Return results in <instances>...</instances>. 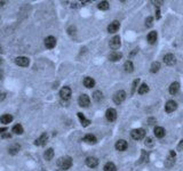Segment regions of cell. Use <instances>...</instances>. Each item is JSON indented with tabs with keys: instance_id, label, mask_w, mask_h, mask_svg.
Masks as SVG:
<instances>
[{
	"instance_id": "obj_33",
	"label": "cell",
	"mask_w": 183,
	"mask_h": 171,
	"mask_svg": "<svg viewBox=\"0 0 183 171\" xmlns=\"http://www.w3.org/2000/svg\"><path fill=\"white\" fill-rule=\"evenodd\" d=\"M159 69H160V64H159L158 62L152 63V65H151V72H152V73H157V72L159 71Z\"/></svg>"
},
{
	"instance_id": "obj_17",
	"label": "cell",
	"mask_w": 183,
	"mask_h": 171,
	"mask_svg": "<svg viewBox=\"0 0 183 171\" xmlns=\"http://www.w3.org/2000/svg\"><path fill=\"white\" fill-rule=\"evenodd\" d=\"M121 57H122V55H121V53H119V51H112V53L109 55V59H110L111 62H117V61L121 59Z\"/></svg>"
},
{
	"instance_id": "obj_28",
	"label": "cell",
	"mask_w": 183,
	"mask_h": 171,
	"mask_svg": "<svg viewBox=\"0 0 183 171\" xmlns=\"http://www.w3.org/2000/svg\"><path fill=\"white\" fill-rule=\"evenodd\" d=\"M84 142L89 143V144H95L96 143V137L94 135H86L84 137Z\"/></svg>"
},
{
	"instance_id": "obj_9",
	"label": "cell",
	"mask_w": 183,
	"mask_h": 171,
	"mask_svg": "<svg viewBox=\"0 0 183 171\" xmlns=\"http://www.w3.org/2000/svg\"><path fill=\"white\" fill-rule=\"evenodd\" d=\"M47 140H48V135H47L46 132H44L38 139H36L34 145H36V146H44V145L47 143Z\"/></svg>"
},
{
	"instance_id": "obj_6",
	"label": "cell",
	"mask_w": 183,
	"mask_h": 171,
	"mask_svg": "<svg viewBox=\"0 0 183 171\" xmlns=\"http://www.w3.org/2000/svg\"><path fill=\"white\" fill-rule=\"evenodd\" d=\"M78 103H79V105L81 107H88L89 104H91V100H89V97L87 95L83 94V95H80V97L78 99Z\"/></svg>"
},
{
	"instance_id": "obj_37",
	"label": "cell",
	"mask_w": 183,
	"mask_h": 171,
	"mask_svg": "<svg viewBox=\"0 0 183 171\" xmlns=\"http://www.w3.org/2000/svg\"><path fill=\"white\" fill-rule=\"evenodd\" d=\"M6 98V94L3 91H0V102H2Z\"/></svg>"
},
{
	"instance_id": "obj_19",
	"label": "cell",
	"mask_w": 183,
	"mask_h": 171,
	"mask_svg": "<svg viewBox=\"0 0 183 171\" xmlns=\"http://www.w3.org/2000/svg\"><path fill=\"white\" fill-rule=\"evenodd\" d=\"M147 39H148V42H149V43L153 45V43L157 41V32H156V31H151V32L148 34Z\"/></svg>"
},
{
	"instance_id": "obj_3",
	"label": "cell",
	"mask_w": 183,
	"mask_h": 171,
	"mask_svg": "<svg viewBox=\"0 0 183 171\" xmlns=\"http://www.w3.org/2000/svg\"><path fill=\"white\" fill-rule=\"evenodd\" d=\"M15 64L18 65V66H22V67H28L29 64H30V59L28 57H24V56H20V57H16L15 58Z\"/></svg>"
},
{
	"instance_id": "obj_10",
	"label": "cell",
	"mask_w": 183,
	"mask_h": 171,
	"mask_svg": "<svg viewBox=\"0 0 183 171\" xmlns=\"http://www.w3.org/2000/svg\"><path fill=\"white\" fill-rule=\"evenodd\" d=\"M164 62H165V64L172 66V65H174L176 63V58H175V56L173 54H167L164 57Z\"/></svg>"
},
{
	"instance_id": "obj_35",
	"label": "cell",
	"mask_w": 183,
	"mask_h": 171,
	"mask_svg": "<svg viewBox=\"0 0 183 171\" xmlns=\"http://www.w3.org/2000/svg\"><path fill=\"white\" fill-rule=\"evenodd\" d=\"M144 144H145L147 146H152V145H153V140H152V138H150V137H149V138H147V139H145V142H144Z\"/></svg>"
},
{
	"instance_id": "obj_25",
	"label": "cell",
	"mask_w": 183,
	"mask_h": 171,
	"mask_svg": "<svg viewBox=\"0 0 183 171\" xmlns=\"http://www.w3.org/2000/svg\"><path fill=\"white\" fill-rule=\"evenodd\" d=\"M11 131H13L14 134H16V135H22V134L24 132V130H23V127H22L20 123H18V124H15V126L13 127Z\"/></svg>"
},
{
	"instance_id": "obj_24",
	"label": "cell",
	"mask_w": 183,
	"mask_h": 171,
	"mask_svg": "<svg viewBox=\"0 0 183 171\" xmlns=\"http://www.w3.org/2000/svg\"><path fill=\"white\" fill-rule=\"evenodd\" d=\"M44 158H45V160H47V161H50V160L54 158V150H53V148H48V150L45 152V154H44Z\"/></svg>"
},
{
	"instance_id": "obj_27",
	"label": "cell",
	"mask_w": 183,
	"mask_h": 171,
	"mask_svg": "<svg viewBox=\"0 0 183 171\" xmlns=\"http://www.w3.org/2000/svg\"><path fill=\"white\" fill-rule=\"evenodd\" d=\"M124 69H125L126 72L131 73V72H133V70H134V65H133V63H132L131 61H127V62L125 63V65H124Z\"/></svg>"
},
{
	"instance_id": "obj_14",
	"label": "cell",
	"mask_w": 183,
	"mask_h": 171,
	"mask_svg": "<svg viewBox=\"0 0 183 171\" xmlns=\"http://www.w3.org/2000/svg\"><path fill=\"white\" fill-rule=\"evenodd\" d=\"M119 27H120L119 22H118V21H113V22L108 26V31H109V33H114V32H117V31L119 30Z\"/></svg>"
},
{
	"instance_id": "obj_34",
	"label": "cell",
	"mask_w": 183,
	"mask_h": 171,
	"mask_svg": "<svg viewBox=\"0 0 183 171\" xmlns=\"http://www.w3.org/2000/svg\"><path fill=\"white\" fill-rule=\"evenodd\" d=\"M152 22H153V18L151 17V16H149V17H147V19H145V26H152Z\"/></svg>"
},
{
	"instance_id": "obj_31",
	"label": "cell",
	"mask_w": 183,
	"mask_h": 171,
	"mask_svg": "<svg viewBox=\"0 0 183 171\" xmlns=\"http://www.w3.org/2000/svg\"><path fill=\"white\" fill-rule=\"evenodd\" d=\"M97 7H98V9H101V10H108L110 6H109V2H108V1H101Z\"/></svg>"
},
{
	"instance_id": "obj_8",
	"label": "cell",
	"mask_w": 183,
	"mask_h": 171,
	"mask_svg": "<svg viewBox=\"0 0 183 171\" xmlns=\"http://www.w3.org/2000/svg\"><path fill=\"white\" fill-rule=\"evenodd\" d=\"M45 46H46V48H48V49L54 48V47L56 46V39H55L54 37H52V35L47 37V38L45 39Z\"/></svg>"
},
{
	"instance_id": "obj_30",
	"label": "cell",
	"mask_w": 183,
	"mask_h": 171,
	"mask_svg": "<svg viewBox=\"0 0 183 171\" xmlns=\"http://www.w3.org/2000/svg\"><path fill=\"white\" fill-rule=\"evenodd\" d=\"M148 91H149V87H148L147 83H142L141 87L139 88V94H140V95H144V94H147Z\"/></svg>"
},
{
	"instance_id": "obj_1",
	"label": "cell",
	"mask_w": 183,
	"mask_h": 171,
	"mask_svg": "<svg viewBox=\"0 0 183 171\" xmlns=\"http://www.w3.org/2000/svg\"><path fill=\"white\" fill-rule=\"evenodd\" d=\"M71 166H72V159L70 156H63L57 160V167H60L63 170L70 169Z\"/></svg>"
},
{
	"instance_id": "obj_23",
	"label": "cell",
	"mask_w": 183,
	"mask_h": 171,
	"mask_svg": "<svg viewBox=\"0 0 183 171\" xmlns=\"http://www.w3.org/2000/svg\"><path fill=\"white\" fill-rule=\"evenodd\" d=\"M78 118L80 119V122H81V124H83V127H88L89 126V123H91V121L89 120H87L85 116H84V114L83 113H78Z\"/></svg>"
},
{
	"instance_id": "obj_41",
	"label": "cell",
	"mask_w": 183,
	"mask_h": 171,
	"mask_svg": "<svg viewBox=\"0 0 183 171\" xmlns=\"http://www.w3.org/2000/svg\"><path fill=\"white\" fill-rule=\"evenodd\" d=\"M182 147H183V140H181V144L179 145V150H181Z\"/></svg>"
},
{
	"instance_id": "obj_7",
	"label": "cell",
	"mask_w": 183,
	"mask_h": 171,
	"mask_svg": "<svg viewBox=\"0 0 183 171\" xmlns=\"http://www.w3.org/2000/svg\"><path fill=\"white\" fill-rule=\"evenodd\" d=\"M120 45H121V42H120V38H119V35L113 37V38L111 39V41H110V48H111V49H113V50L119 49V48H120Z\"/></svg>"
},
{
	"instance_id": "obj_36",
	"label": "cell",
	"mask_w": 183,
	"mask_h": 171,
	"mask_svg": "<svg viewBox=\"0 0 183 171\" xmlns=\"http://www.w3.org/2000/svg\"><path fill=\"white\" fill-rule=\"evenodd\" d=\"M139 83H140V80H139V79H136V80L133 82V87H132V94L135 91V89L137 88V85H139Z\"/></svg>"
},
{
	"instance_id": "obj_11",
	"label": "cell",
	"mask_w": 183,
	"mask_h": 171,
	"mask_svg": "<svg viewBox=\"0 0 183 171\" xmlns=\"http://www.w3.org/2000/svg\"><path fill=\"white\" fill-rule=\"evenodd\" d=\"M105 116L109 121H114L117 119V111L114 108H109L106 112H105Z\"/></svg>"
},
{
	"instance_id": "obj_18",
	"label": "cell",
	"mask_w": 183,
	"mask_h": 171,
	"mask_svg": "<svg viewBox=\"0 0 183 171\" xmlns=\"http://www.w3.org/2000/svg\"><path fill=\"white\" fill-rule=\"evenodd\" d=\"M11 121H13V115H10V114H3L0 116V122L3 124H8Z\"/></svg>"
},
{
	"instance_id": "obj_32",
	"label": "cell",
	"mask_w": 183,
	"mask_h": 171,
	"mask_svg": "<svg viewBox=\"0 0 183 171\" xmlns=\"http://www.w3.org/2000/svg\"><path fill=\"white\" fill-rule=\"evenodd\" d=\"M116 166L112 163V162H109V163H106L105 164V167H104V171H116Z\"/></svg>"
},
{
	"instance_id": "obj_29",
	"label": "cell",
	"mask_w": 183,
	"mask_h": 171,
	"mask_svg": "<svg viewBox=\"0 0 183 171\" xmlns=\"http://www.w3.org/2000/svg\"><path fill=\"white\" fill-rule=\"evenodd\" d=\"M93 98H94L95 102L100 103V102L103 99V94H102L101 91H95V92L93 94Z\"/></svg>"
},
{
	"instance_id": "obj_5",
	"label": "cell",
	"mask_w": 183,
	"mask_h": 171,
	"mask_svg": "<svg viewBox=\"0 0 183 171\" xmlns=\"http://www.w3.org/2000/svg\"><path fill=\"white\" fill-rule=\"evenodd\" d=\"M71 94H72V91H71V89H70L69 87H63V88L61 89V91H60V96H61V98L64 99V100L70 99Z\"/></svg>"
},
{
	"instance_id": "obj_12",
	"label": "cell",
	"mask_w": 183,
	"mask_h": 171,
	"mask_svg": "<svg viewBox=\"0 0 183 171\" xmlns=\"http://www.w3.org/2000/svg\"><path fill=\"white\" fill-rule=\"evenodd\" d=\"M176 108H178V104H176L174 100H170V102H167V103H166V106H165L166 112L172 113V112H174Z\"/></svg>"
},
{
	"instance_id": "obj_40",
	"label": "cell",
	"mask_w": 183,
	"mask_h": 171,
	"mask_svg": "<svg viewBox=\"0 0 183 171\" xmlns=\"http://www.w3.org/2000/svg\"><path fill=\"white\" fill-rule=\"evenodd\" d=\"M5 131H7V128H0V134H5Z\"/></svg>"
},
{
	"instance_id": "obj_22",
	"label": "cell",
	"mask_w": 183,
	"mask_h": 171,
	"mask_svg": "<svg viewBox=\"0 0 183 171\" xmlns=\"http://www.w3.org/2000/svg\"><path fill=\"white\" fill-rule=\"evenodd\" d=\"M180 89V83L179 82H173L170 87V94L171 95H175Z\"/></svg>"
},
{
	"instance_id": "obj_4",
	"label": "cell",
	"mask_w": 183,
	"mask_h": 171,
	"mask_svg": "<svg viewBox=\"0 0 183 171\" xmlns=\"http://www.w3.org/2000/svg\"><path fill=\"white\" fill-rule=\"evenodd\" d=\"M126 98V92L124 90H119L116 92V95L113 96V102L116 104H121Z\"/></svg>"
},
{
	"instance_id": "obj_26",
	"label": "cell",
	"mask_w": 183,
	"mask_h": 171,
	"mask_svg": "<svg viewBox=\"0 0 183 171\" xmlns=\"http://www.w3.org/2000/svg\"><path fill=\"white\" fill-rule=\"evenodd\" d=\"M84 85H85V87H87V88H92V87L95 85V81H94V79L87 77V78L84 79Z\"/></svg>"
},
{
	"instance_id": "obj_2",
	"label": "cell",
	"mask_w": 183,
	"mask_h": 171,
	"mask_svg": "<svg viewBox=\"0 0 183 171\" xmlns=\"http://www.w3.org/2000/svg\"><path fill=\"white\" fill-rule=\"evenodd\" d=\"M131 136H132V138L133 139H135V140H140V139H142V138H144V136H145V130L144 129H134V130H132V132H131Z\"/></svg>"
},
{
	"instance_id": "obj_21",
	"label": "cell",
	"mask_w": 183,
	"mask_h": 171,
	"mask_svg": "<svg viewBox=\"0 0 183 171\" xmlns=\"http://www.w3.org/2000/svg\"><path fill=\"white\" fill-rule=\"evenodd\" d=\"M155 135L157 138H163L165 136V129L161 127H156L155 128Z\"/></svg>"
},
{
	"instance_id": "obj_38",
	"label": "cell",
	"mask_w": 183,
	"mask_h": 171,
	"mask_svg": "<svg viewBox=\"0 0 183 171\" xmlns=\"http://www.w3.org/2000/svg\"><path fill=\"white\" fill-rule=\"evenodd\" d=\"M156 18H157V19H159V18H160V10H159V9H157V10H156Z\"/></svg>"
},
{
	"instance_id": "obj_15",
	"label": "cell",
	"mask_w": 183,
	"mask_h": 171,
	"mask_svg": "<svg viewBox=\"0 0 183 171\" xmlns=\"http://www.w3.org/2000/svg\"><path fill=\"white\" fill-rule=\"evenodd\" d=\"M127 147H128L127 142L124 140V139H120V140H118V142L116 143V148H117L118 151H126Z\"/></svg>"
},
{
	"instance_id": "obj_42",
	"label": "cell",
	"mask_w": 183,
	"mask_h": 171,
	"mask_svg": "<svg viewBox=\"0 0 183 171\" xmlns=\"http://www.w3.org/2000/svg\"><path fill=\"white\" fill-rule=\"evenodd\" d=\"M2 62H3V61H2V58H1V57H0V65H1V64H2Z\"/></svg>"
},
{
	"instance_id": "obj_43",
	"label": "cell",
	"mask_w": 183,
	"mask_h": 171,
	"mask_svg": "<svg viewBox=\"0 0 183 171\" xmlns=\"http://www.w3.org/2000/svg\"><path fill=\"white\" fill-rule=\"evenodd\" d=\"M0 51H1V47H0Z\"/></svg>"
},
{
	"instance_id": "obj_13",
	"label": "cell",
	"mask_w": 183,
	"mask_h": 171,
	"mask_svg": "<svg viewBox=\"0 0 183 171\" xmlns=\"http://www.w3.org/2000/svg\"><path fill=\"white\" fill-rule=\"evenodd\" d=\"M86 166L89 167V168H96L98 166V160L96 158L89 156V158L86 159Z\"/></svg>"
},
{
	"instance_id": "obj_39",
	"label": "cell",
	"mask_w": 183,
	"mask_h": 171,
	"mask_svg": "<svg viewBox=\"0 0 183 171\" xmlns=\"http://www.w3.org/2000/svg\"><path fill=\"white\" fill-rule=\"evenodd\" d=\"M2 138H10L11 137V135L8 132V134H2V136H1Z\"/></svg>"
},
{
	"instance_id": "obj_20",
	"label": "cell",
	"mask_w": 183,
	"mask_h": 171,
	"mask_svg": "<svg viewBox=\"0 0 183 171\" xmlns=\"http://www.w3.org/2000/svg\"><path fill=\"white\" fill-rule=\"evenodd\" d=\"M20 150H21V146H20L18 144H14V145H11V146L8 148V153H9L10 155H15V154H17V153L20 152Z\"/></svg>"
},
{
	"instance_id": "obj_16",
	"label": "cell",
	"mask_w": 183,
	"mask_h": 171,
	"mask_svg": "<svg viewBox=\"0 0 183 171\" xmlns=\"http://www.w3.org/2000/svg\"><path fill=\"white\" fill-rule=\"evenodd\" d=\"M175 158H176L175 152H174V151H171L170 156L167 158V162H166V166H167L168 168H171V167L174 164V162H175Z\"/></svg>"
}]
</instances>
